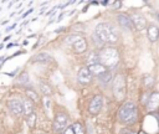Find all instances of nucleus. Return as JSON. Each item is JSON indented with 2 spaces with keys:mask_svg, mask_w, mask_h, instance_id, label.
Instances as JSON below:
<instances>
[{
  "mask_svg": "<svg viewBox=\"0 0 159 134\" xmlns=\"http://www.w3.org/2000/svg\"><path fill=\"white\" fill-rule=\"evenodd\" d=\"M94 35L99 42L104 43H117L119 41V34L114 26L109 22H101L94 29Z\"/></svg>",
  "mask_w": 159,
  "mask_h": 134,
  "instance_id": "obj_1",
  "label": "nucleus"
},
{
  "mask_svg": "<svg viewBox=\"0 0 159 134\" xmlns=\"http://www.w3.org/2000/svg\"><path fill=\"white\" fill-rule=\"evenodd\" d=\"M118 118L120 123L123 124H134L138 119V108L133 102H124L119 110H118Z\"/></svg>",
  "mask_w": 159,
  "mask_h": 134,
  "instance_id": "obj_2",
  "label": "nucleus"
},
{
  "mask_svg": "<svg viewBox=\"0 0 159 134\" xmlns=\"http://www.w3.org/2000/svg\"><path fill=\"white\" fill-rule=\"evenodd\" d=\"M99 62L107 68L117 66L119 62V52L116 47H104L99 51Z\"/></svg>",
  "mask_w": 159,
  "mask_h": 134,
  "instance_id": "obj_3",
  "label": "nucleus"
},
{
  "mask_svg": "<svg viewBox=\"0 0 159 134\" xmlns=\"http://www.w3.org/2000/svg\"><path fill=\"white\" fill-rule=\"evenodd\" d=\"M125 77L120 73H118L113 78V93L117 99H123L125 97Z\"/></svg>",
  "mask_w": 159,
  "mask_h": 134,
  "instance_id": "obj_4",
  "label": "nucleus"
},
{
  "mask_svg": "<svg viewBox=\"0 0 159 134\" xmlns=\"http://www.w3.org/2000/svg\"><path fill=\"white\" fill-rule=\"evenodd\" d=\"M67 123H68V115L65 112H58L55 115L53 119V124H52V129L56 133H60L62 130H65L67 128Z\"/></svg>",
  "mask_w": 159,
  "mask_h": 134,
  "instance_id": "obj_5",
  "label": "nucleus"
},
{
  "mask_svg": "<svg viewBox=\"0 0 159 134\" xmlns=\"http://www.w3.org/2000/svg\"><path fill=\"white\" fill-rule=\"evenodd\" d=\"M7 107L10 109V112L16 115V117H20L21 114H24V110H22V100L19 99V98H12L7 102Z\"/></svg>",
  "mask_w": 159,
  "mask_h": 134,
  "instance_id": "obj_6",
  "label": "nucleus"
},
{
  "mask_svg": "<svg viewBox=\"0 0 159 134\" xmlns=\"http://www.w3.org/2000/svg\"><path fill=\"white\" fill-rule=\"evenodd\" d=\"M102 107H103V98L101 96H94L88 104V110L91 114L94 115V114H98L101 112Z\"/></svg>",
  "mask_w": 159,
  "mask_h": 134,
  "instance_id": "obj_7",
  "label": "nucleus"
},
{
  "mask_svg": "<svg viewBox=\"0 0 159 134\" xmlns=\"http://www.w3.org/2000/svg\"><path fill=\"white\" fill-rule=\"evenodd\" d=\"M92 73L89 72L88 67H81L80 71H78V74H77V78H78V82L83 86L86 84H89L92 82Z\"/></svg>",
  "mask_w": 159,
  "mask_h": 134,
  "instance_id": "obj_8",
  "label": "nucleus"
},
{
  "mask_svg": "<svg viewBox=\"0 0 159 134\" xmlns=\"http://www.w3.org/2000/svg\"><path fill=\"white\" fill-rule=\"evenodd\" d=\"M130 19H132L133 26H134L138 31H142V30L145 29L147 21H145V17H144L142 14H139V12H133L132 16H130Z\"/></svg>",
  "mask_w": 159,
  "mask_h": 134,
  "instance_id": "obj_9",
  "label": "nucleus"
},
{
  "mask_svg": "<svg viewBox=\"0 0 159 134\" xmlns=\"http://www.w3.org/2000/svg\"><path fill=\"white\" fill-rule=\"evenodd\" d=\"M117 21L119 24L120 27H123L124 30H128V31H132L134 29L133 26V22H132V19L127 15V14H119L117 16Z\"/></svg>",
  "mask_w": 159,
  "mask_h": 134,
  "instance_id": "obj_10",
  "label": "nucleus"
},
{
  "mask_svg": "<svg viewBox=\"0 0 159 134\" xmlns=\"http://www.w3.org/2000/svg\"><path fill=\"white\" fill-rule=\"evenodd\" d=\"M72 50H73V52L75 53H83V52H86L87 51V48H88V42H87V40L83 37V36H81L72 46Z\"/></svg>",
  "mask_w": 159,
  "mask_h": 134,
  "instance_id": "obj_11",
  "label": "nucleus"
},
{
  "mask_svg": "<svg viewBox=\"0 0 159 134\" xmlns=\"http://www.w3.org/2000/svg\"><path fill=\"white\" fill-rule=\"evenodd\" d=\"M88 69H89V72L92 73V76H94V77H101L103 73H106L107 71H108V68L106 67V66H103L101 62L99 63H94V65H92V66H88Z\"/></svg>",
  "mask_w": 159,
  "mask_h": 134,
  "instance_id": "obj_12",
  "label": "nucleus"
},
{
  "mask_svg": "<svg viewBox=\"0 0 159 134\" xmlns=\"http://www.w3.org/2000/svg\"><path fill=\"white\" fill-rule=\"evenodd\" d=\"M159 108V93L158 92H153L148 100H147V109L149 110H155Z\"/></svg>",
  "mask_w": 159,
  "mask_h": 134,
  "instance_id": "obj_13",
  "label": "nucleus"
},
{
  "mask_svg": "<svg viewBox=\"0 0 159 134\" xmlns=\"http://www.w3.org/2000/svg\"><path fill=\"white\" fill-rule=\"evenodd\" d=\"M147 35L152 42L158 41L159 40V27L155 25H149V27L147 29Z\"/></svg>",
  "mask_w": 159,
  "mask_h": 134,
  "instance_id": "obj_14",
  "label": "nucleus"
},
{
  "mask_svg": "<svg viewBox=\"0 0 159 134\" xmlns=\"http://www.w3.org/2000/svg\"><path fill=\"white\" fill-rule=\"evenodd\" d=\"M22 110L26 117H29L30 114L34 113V102L31 99H29L27 97L25 99H22Z\"/></svg>",
  "mask_w": 159,
  "mask_h": 134,
  "instance_id": "obj_15",
  "label": "nucleus"
},
{
  "mask_svg": "<svg viewBox=\"0 0 159 134\" xmlns=\"http://www.w3.org/2000/svg\"><path fill=\"white\" fill-rule=\"evenodd\" d=\"M50 60H51V56H50L48 53H46V52H40V53H37V55H35V56L32 57L31 62H47V61H50Z\"/></svg>",
  "mask_w": 159,
  "mask_h": 134,
  "instance_id": "obj_16",
  "label": "nucleus"
},
{
  "mask_svg": "<svg viewBox=\"0 0 159 134\" xmlns=\"http://www.w3.org/2000/svg\"><path fill=\"white\" fill-rule=\"evenodd\" d=\"M25 94H26V97L29 98V99H31L32 102H39L40 100V96H39V93L34 89V88H25Z\"/></svg>",
  "mask_w": 159,
  "mask_h": 134,
  "instance_id": "obj_17",
  "label": "nucleus"
},
{
  "mask_svg": "<svg viewBox=\"0 0 159 134\" xmlns=\"http://www.w3.org/2000/svg\"><path fill=\"white\" fill-rule=\"evenodd\" d=\"M39 88H40V91H41V92H42L45 96L52 94V88H51V86H50L47 82L40 81V83H39Z\"/></svg>",
  "mask_w": 159,
  "mask_h": 134,
  "instance_id": "obj_18",
  "label": "nucleus"
},
{
  "mask_svg": "<svg viewBox=\"0 0 159 134\" xmlns=\"http://www.w3.org/2000/svg\"><path fill=\"white\" fill-rule=\"evenodd\" d=\"M87 63H88V66H92V65H94V63H99V53L92 51V52L87 56Z\"/></svg>",
  "mask_w": 159,
  "mask_h": 134,
  "instance_id": "obj_19",
  "label": "nucleus"
},
{
  "mask_svg": "<svg viewBox=\"0 0 159 134\" xmlns=\"http://www.w3.org/2000/svg\"><path fill=\"white\" fill-rule=\"evenodd\" d=\"M98 79H99L102 83L107 84V83H109V82L113 79V74H112V72H111V71H107V72H106V73H103L101 77H98Z\"/></svg>",
  "mask_w": 159,
  "mask_h": 134,
  "instance_id": "obj_20",
  "label": "nucleus"
},
{
  "mask_svg": "<svg viewBox=\"0 0 159 134\" xmlns=\"http://www.w3.org/2000/svg\"><path fill=\"white\" fill-rule=\"evenodd\" d=\"M153 83H154V78H153V76H150V74H144L143 76V84L145 86V87H152L153 86Z\"/></svg>",
  "mask_w": 159,
  "mask_h": 134,
  "instance_id": "obj_21",
  "label": "nucleus"
},
{
  "mask_svg": "<svg viewBox=\"0 0 159 134\" xmlns=\"http://www.w3.org/2000/svg\"><path fill=\"white\" fill-rule=\"evenodd\" d=\"M36 122H37V115H36V113H32V114H30V115L27 117V125H29L30 128H35Z\"/></svg>",
  "mask_w": 159,
  "mask_h": 134,
  "instance_id": "obj_22",
  "label": "nucleus"
},
{
  "mask_svg": "<svg viewBox=\"0 0 159 134\" xmlns=\"http://www.w3.org/2000/svg\"><path fill=\"white\" fill-rule=\"evenodd\" d=\"M80 37H81V35H77V34H75V35H70V36L66 38V43L70 45V46H72Z\"/></svg>",
  "mask_w": 159,
  "mask_h": 134,
  "instance_id": "obj_23",
  "label": "nucleus"
},
{
  "mask_svg": "<svg viewBox=\"0 0 159 134\" xmlns=\"http://www.w3.org/2000/svg\"><path fill=\"white\" fill-rule=\"evenodd\" d=\"M19 83H29V74H27V72H22L19 77H17V79H16Z\"/></svg>",
  "mask_w": 159,
  "mask_h": 134,
  "instance_id": "obj_24",
  "label": "nucleus"
},
{
  "mask_svg": "<svg viewBox=\"0 0 159 134\" xmlns=\"http://www.w3.org/2000/svg\"><path fill=\"white\" fill-rule=\"evenodd\" d=\"M73 129H75V132H76V134H84V129H83V127H82V124L81 123H75L73 125Z\"/></svg>",
  "mask_w": 159,
  "mask_h": 134,
  "instance_id": "obj_25",
  "label": "nucleus"
},
{
  "mask_svg": "<svg viewBox=\"0 0 159 134\" xmlns=\"http://www.w3.org/2000/svg\"><path fill=\"white\" fill-rule=\"evenodd\" d=\"M63 134H76V132H75L73 127L71 125V127H67V128L63 130Z\"/></svg>",
  "mask_w": 159,
  "mask_h": 134,
  "instance_id": "obj_26",
  "label": "nucleus"
},
{
  "mask_svg": "<svg viewBox=\"0 0 159 134\" xmlns=\"http://www.w3.org/2000/svg\"><path fill=\"white\" fill-rule=\"evenodd\" d=\"M119 134H135V133H133V132L129 130L128 128H123V129L119 132Z\"/></svg>",
  "mask_w": 159,
  "mask_h": 134,
  "instance_id": "obj_27",
  "label": "nucleus"
},
{
  "mask_svg": "<svg viewBox=\"0 0 159 134\" xmlns=\"http://www.w3.org/2000/svg\"><path fill=\"white\" fill-rule=\"evenodd\" d=\"M122 6V1H113V9H119Z\"/></svg>",
  "mask_w": 159,
  "mask_h": 134,
  "instance_id": "obj_28",
  "label": "nucleus"
},
{
  "mask_svg": "<svg viewBox=\"0 0 159 134\" xmlns=\"http://www.w3.org/2000/svg\"><path fill=\"white\" fill-rule=\"evenodd\" d=\"M15 26H16V24H12V25H11V26H9L7 29H5V31H6V32H9V31H11L12 29H15Z\"/></svg>",
  "mask_w": 159,
  "mask_h": 134,
  "instance_id": "obj_29",
  "label": "nucleus"
},
{
  "mask_svg": "<svg viewBox=\"0 0 159 134\" xmlns=\"http://www.w3.org/2000/svg\"><path fill=\"white\" fill-rule=\"evenodd\" d=\"M32 10H34V9H29V10H27V11H26V12H25V14L22 15V17L25 19V17H26V16H27L29 14H31V12H32Z\"/></svg>",
  "mask_w": 159,
  "mask_h": 134,
  "instance_id": "obj_30",
  "label": "nucleus"
},
{
  "mask_svg": "<svg viewBox=\"0 0 159 134\" xmlns=\"http://www.w3.org/2000/svg\"><path fill=\"white\" fill-rule=\"evenodd\" d=\"M5 61H6V58H5V57H0V67H1V65H2Z\"/></svg>",
  "mask_w": 159,
  "mask_h": 134,
  "instance_id": "obj_31",
  "label": "nucleus"
},
{
  "mask_svg": "<svg viewBox=\"0 0 159 134\" xmlns=\"http://www.w3.org/2000/svg\"><path fill=\"white\" fill-rule=\"evenodd\" d=\"M62 17H63V12H62V14H60V16H58L57 21H61V20H62Z\"/></svg>",
  "mask_w": 159,
  "mask_h": 134,
  "instance_id": "obj_32",
  "label": "nucleus"
},
{
  "mask_svg": "<svg viewBox=\"0 0 159 134\" xmlns=\"http://www.w3.org/2000/svg\"><path fill=\"white\" fill-rule=\"evenodd\" d=\"M101 4H102V5H104V6H106V5H108V1H102V2H101Z\"/></svg>",
  "mask_w": 159,
  "mask_h": 134,
  "instance_id": "obj_33",
  "label": "nucleus"
},
{
  "mask_svg": "<svg viewBox=\"0 0 159 134\" xmlns=\"http://www.w3.org/2000/svg\"><path fill=\"white\" fill-rule=\"evenodd\" d=\"M10 38H11V37H10V36H6V37H5V38H4V42H5V41H7V40H10Z\"/></svg>",
  "mask_w": 159,
  "mask_h": 134,
  "instance_id": "obj_34",
  "label": "nucleus"
},
{
  "mask_svg": "<svg viewBox=\"0 0 159 134\" xmlns=\"http://www.w3.org/2000/svg\"><path fill=\"white\" fill-rule=\"evenodd\" d=\"M14 45H16V43H9V45H7V48H10V47H12Z\"/></svg>",
  "mask_w": 159,
  "mask_h": 134,
  "instance_id": "obj_35",
  "label": "nucleus"
},
{
  "mask_svg": "<svg viewBox=\"0 0 159 134\" xmlns=\"http://www.w3.org/2000/svg\"><path fill=\"white\" fill-rule=\"evenodd\" d=\"M138 134H147V133H145V132H144V130H140V132H139V133H138Z\"/></svg>",
  "mask_w": 159,
  "mask_h": 134,
  "instance_id": "obj_36",
  "label": "nucleus"
},
{
  "mask_svg": "<svg viewBox=\"0 0 159 134\" xmlns=\"http://www.w3.org/2000/svg\"><path fill=\"white\" fill-rule=\"evenodd\" d=\"M157 20L159 21V12H157Z\"/></svg>",
  "mask_w": 159,
  "mask_h": 134,
  "instance_id": "obj_37",
  "label": "nucleus"
}]
</instances>
